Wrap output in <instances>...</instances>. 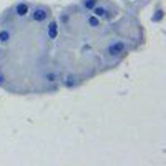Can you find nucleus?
<instances>
[{
	"label": "nucleus",
	"mask_w": 166,
	"mask_h": 166,
	"mask_svg": "<svg viewBox=\"0 0 166 166\" xmlns=\"http://www.w3.org/2000/svg\"><path fill=\"white\" fill-rule=\"evenodd\" d=\"M124 48H126V45H124V42L123 40H116L113 42L110 47H108V55L111 57H116V55H121V53H124Z\"/></svg>",
	"instance_id": "1"
},
{
	"label": "nucleus",
	"mask_w": 166,
	"mask_h": 166,
	"mask_svg": "<svg viewBox=\"0 0 166 166\" xmlns=\"http://www.w3.org/2000/svg\"><path fill=\"white\" fill-rule=\"evenodd\" d=\"M48 10H45V8H42V7H37V8H33L32 12V19L35 22H45L47 19H48Z\"/></svg>",
	"instance_id": "2"
},
{
	"label": "nucleus",
	"mask_w": 166,
	"mask_h": 166,
	"mask_svg": "<svg viewBox=\"0 0 166 166\" xmlns=\"http://www.w3.org/2000/svg\"><path fill=\"white\" fill-rule=\"evenodd\" d=\"M93 14H95V17H98V19H103V17L110 19V17H111V12L106 10L105 7H95L93 8Z\"/></svg>",
	"instance_id": "3"
},
{
	"label": "nucleus",
	"mask_w": 166,
	"mask_h": 166,
	"mask_svg": "<svg viewBox=\"0 0 166 166\" xmlns=\"http://www.w3.org/2000/svg\"><path fill=\"white\" fill-rule=\"evenodd\" d=\"M76 83H78V78H76L75 75H67V78H65V86L72 88V86L76 85Z\"/></svg>",
	"instance_id": "4"
},
{
	"label": "nucleus",
	"mask_w": 166,
	"mask_h": 166,
	"mask_svg": "<svg viewBox=\"0 0 166 166\" xmlns=\"http://www.w3.org/2000/svg\"><path fill=\"white\" fill-rule=\"evenodd\" d=\"M15 10H17V15L23 17V15H27V14H28V5H27V3H19Z\"/></svg>",
	"instance_id": "5"
},
{
	"label": "nucleus",
	"mask_w": 166,
	"mask_h": 166,
	"mask_svg": "<svg viewBox=\"0 0 166 166\" xmlns=\"http://www.w3.org/2000/svg\"><path fill=\"white\" fill-rule=\"evenodd\" d=\"M48 37L52 40L57 37V22H50V25H48Z\"/></svg>",
	"instance_id": "6"
},
{
	"label": "nucleus",
	"mask_w": 166,
	"mask_h": 166,
	"mask_svg": "<svg viewBox=\"0 0 166 166\" xmlns=\"http://www.w3.org/2000/svg\"><path fill=\"white\" fill-rule=\"evenodd\" d=\"M45 80L48 81V83H55V81L58 80V75H57V73H47V75H45Z\"/></svg>",
	"instance_id": "7"
},
{
	"label": "nucleus",
	"mask_w": 166,
	"mask_h": 166,
	"mask_svg": "<svg viewBox=\"0 0 166 166\" xmlns=\"http://www.w3.org/2000/svg\"><path fill=\"white\" fill-rule=\"evenodd\" d=\"M88 23H90L91 27H98L100 20H98V17H88Z\"/></svg>",
	"instance_id": "8"
},
{
	"label": "nucleus",
	"mask_w": 166,
	"mask_h": 166,
	"mask_svg": "<svg viewBox=\"0 0 166 166\" xmlns=\"http://www.w3.org/2000/svg\"><path fill=\"white\" fill-rule=\"evenodd\" d=\"M8 38H10V33H8L7 30L0 32V42H2V43H5V42H7Z\"/></svg>",
	"instance_id": "9"
},
{
	"label": "nucleus",
	"mask_w": 166,
	"mask_h": 166,
	"mask_svg": "<svg viewBox=\"0 0 166 166\" xmlns=\"http://www.w3.org/2000/svg\"><path fill=\"white\" fill-rule=\"evenodd\" d=\"M83 5H85L86 8H93L95 5H97V0H85V2H83Z\"/></svg>",
	"instance_id": "10"
}]
</instances>
